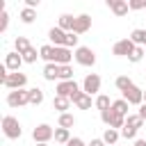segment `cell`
<instances>
[{
  "label": "cell",
  "instance_id": "obj_5",
  "mask_svg": "<svg viewBox=\"0 0 146 146\" xmlns=\"http://www.w3.org/2000/svg\"><path fill=\"white\" fill-rule=\"evenodd\" d=\"M100 119H103V123H105L107 128H114V130L125 125V116H119L112 107H110V110H105V112H100Z\"/></svg>",
  "mask_w": 146,
  "mask_h": 146
},
{
  "label": "cell",
  "instance_id": "obj_7",
  "mask_svg": "<svg viewBox=\"0 0 146 146\" xmlns=\"http://www.w3.org/2000/svg\"><path fill=\"white\" fill-rule=\"evenodd\" d=\"M25 82H27V75L25 73H21V71H16V73H9L5 80H2V84L7 87V89H23L25 87Z\"/></svg>",
  "mask_w": 146,
  "mask_h": 146
},
{
  "label": "cell",
  "instance_id": "obj_9",
  "mask_svg": "<svg viewBox=\"0 0 146 146\" xmlns=\"http://www.w3.org/2000/svg\"><path fill=\"white\" fill-rule=\"evenodd\" d=\"M132 50H135V43L130 41V36H128V39L116 41V43H114V48H112V52H114L116 57H130V55H132Z\"/></svg>",
  "mask_w": 146,
  "mask_h": 146
},
{
  "label": "cell",
  "instance_id": "obj_28",
  "mask_svg": "<svg viewBox=\"0 0 146 146\" xmlns=\"http://www.w3.org/2000/svg\"><path fill=\"white\" fill-rule=\"evenodd\" d=\"M55 141H59V144H68V141H71L68 130H66V128H55Z\"/></svg>",
  "mask_w": 146,
  "mask_h": 146
},
{
  "label": "cell",
  "instance_id": "obj_1",
  "mask_svg": "<svg viewBox=\"0 0 146 146\" xmlns=\"http://www.w3.org/2000/svg\"><path fill=\"white\" fill-rule=\"evenodd\" d=\"M2 132H5V137H9V139H18V137L23 135V128H21V123H18L16 116H5V119H2Z\"/></svg>",
  "mask_w": 146,
  "mask_h": 146
},
{
  "label": "cell",
  "instance_id": "obj_16",
  "mask_svg": "<svg viewBox=\"0 0 146 146\" xmlns=\"http://www.w3.org/2000/svg\"><path fill=\"white\" fill-rule=\"evenodd\" d=\"M71 103H73L78 110H89V107H91V96H89V94H84V91H80Z\"/></svg>",
  "mask_w": 146,
  "mask_h": 146
},
{
  "label": "cell",
  "instance_id": "obj_42",
  "mask_svg": "<svg viewBox=\"0 0 146 146\" xmlns=\"http://www.w3.org/2000/svg\"><path fill=\"white\" fill-rule=\"evenodd\" d=\"M135 146H146V139H137V141H135Z\"/></svg>",
  "mask_w": 146,
  "mask_h": 146
},
{
  "label": "cell",
  "instance_id": "obj_32",
  "mask_svg": "<svg viewBox=\"0 0 146 146\" xmlns=\"http://www.w3.org/2000/svg\"><path fill=\"white\" fill-rule=\"evenodd\" d=\"M52 48H55V46H41V48H39V57L46 59L48 64H52Z\"/></svg>",
  "mask_w": 146,
  "mask_h": 146
},
{
  "label": "cell",
  "instance_id": "obj_10",
  "mask_svg": "<svg viewBox=\"0 0 146 146\" xmlns=\"http://www.w3.org/2000/svg\"><path fill=\"white\" fill-rule=\"evenodd\" d=\"M82 91H84V94H89V96L98 94V91H100V75L89 73V75L84 78V82H82Z\"/></svg>",
  "mask_w": 146,
  "mask_h": 146
},
{
  "label": "cell",
  "instance_id": "obj_25",
  "mask_svg": "<svg viewBox=\"0 0 146 146\" xmlns=\"http://www.w3.org/2000/svg\"><path fill=\"white\" fill-rule=\"evenodd\" d=\"M128 105H130V103H128L125 98H121V100H114V103H112V110H114L119 116H125V114H128Z\"/></svg>",
  "mask_w": 146,
  "mask_h": 146
},
{
  "label": "cell",
  "instance_id": "obj_31",
  "mask_svg": "<svg viewBox=\"0 0 146 146\" xmlns=\"http://www.w3.org/2000/svg\"><path fill=\"white\" fill-rule=\"evenodd\" d=\"M34 18H36V11H34V9L25 7V9L21 11V21H23V23H27V25H30V23H34Z\"/></svg>",
  "mask_w": 146,
  "mask_h": 146
},
{
  "label": "cell",
  "instance_id": "obj_34",
  "mask_svg": "<svg viewBox=\"0 0 146 146\" xmlns=\"http://www.w3.org/2000/svg\"><path fill=\"white\" fill-rule=\"evenodd\" d=\"M78 34L75 32H66V41H64V48H73V46H78Z\"/></svg>",
  "mask_w": 146,
  "mask_h": 146
},
{
  "label": "cell",
  "instance_id": "obj_24",
  "mask_svg": "<svg viewBox=\"0 0 146 146\" xmlns=\"http://www.w3.org/2000/svg\"><path fill=\"white\" fill-rule=\"evenodd\" d=\"M30 91V105H41L43 103V91L39 89V87H32V89H27Z\"/></svg>",
  "mask_w": 146,
  "mask_h": 146
},
{
  "label": "cell",
  "instance_id": "obj_36",
  "mask_svg": "<svg viewBox=\"0 0 146 146\" xmlns=\"http://www.w3.org/2000/svg\"><path fill=\"white\" fill-rule=\"evenodd\" d=\"M135 135H137L135 128H130V125H123V128H121V137H125V139H135Z\"/></svg>",
  "mask_w": 146,
  "mask_h": 146
},
{
  "label": "cell",
  "instance_id": "obj_2",
  "mask_svg": "<svg viewBox=\"0 0 146 146\" xmlns=\"http://www.w3.org/2000/svg\"><path fill=\"white\" fill-rule=\"evenodd\" d=\"M7 105L9 107H21V105H30V91L27 89H14L7 96Z\"/></svg>",
  "mask_w": 146,
  "mask_h": 146
},
{
  "label": "cell",
  "instance_id": "obj_41",
  "mask_svg": "<svg viewBox=\"0 0 146 146\" xmlns=\"http://www.w3.org/2000/svg\"><path fill=\"white\" fill-rule=\"evenodd\" d=\"M89 146H105V141H103V139H91Z\"/></svg>",
  "mask_w": 146,
  "mask_h": 146
},
{
  "label": "cell",
  "instance_id": "obj_29",
  "mask_svg": "<svg viewBox=\"0 0 146 146\" xmlns=\"http://www.w3.org/2000/svg\"><path fill=\"white\" fill-rule=\"evenodd\" d=\"M96 107H98L100 112H105V110H110V107H112V100H110V96H105V94H100V96L96 98Z\"/></svg>",
  "mask_w": 146,
  "mask_h": 146
},
{
  "label": "cell",
  "instance_id": "obj_14",
  "mask_svg": "<svg viewBox=\"0 0 146 146\" xmlns=\"http://www.w3.org/2000/svg\"><path fill=\"white\" fill-rule=\"evenodd\" d=\"M107 7H110L116 16H125L128 9H130V5H128L125 0H107Z\"/></svg>",
  "mask_w": 146,
  "mask_h": 146
},
{
  "label": "cell",
  "instance_id": "obj_27",
  "mask_svg": "<svg viewBox=\"0 0 146 146\" xmlns=\"http://www.w3.org/2000/svg\"><path fill=\"white\" fill-rule=\"evenodd\" d=\"M73 125H75V116H73V114H68V112H66V114H59V128H66V130H68V128H73Z\"/></svg>",
  "mask_w": 146,
  "mask_h": 146
},
{
  "label": "cell",
  "instance_id": "obj_6",
  "mask_svg": "<svg viewBox=\"0 0 146 146\" xmlns=\"http://www.w3.org/2000/svg\"><path fill=\"white\" fill-rule=\"evenodd\" d=\"M32 137H34L36 144H48V141L55 137V130H52L48 123H41V125H36V128L32 130Z\"/></svg>",
  "mask_w": 146,
  "mask_h": 146
},
{
  "label": "cell",
  "instance_id": "obj_17",
  "mask_svg": "<svg viewBox=\"0 0 146 146\" xmlns=\"http://www.w3.org/2000/svg\"><path fill=\"white\" fill-rule=\"evenodd\" d=\"M73 25H75V18H73L71 14H62V16H59L57 27H62L64 32H73Z\"/></svg>",
  "mask_w": 146,
  "mask_h": 146
},
{
  "label": "cell",
  "instance_id": "obj_11",
  "mask_svg": "<svg viewBox=\"0 0 146 146\" xmlns=\"http://www.w3.org/2000/svg\"><path fill=\"white\" fill-rule=\"evenodd\" d=\"M123 98H125L130 105H144V91H141L137 84H132L128 91H123Z\"/></svg>",
  "mask_w": 146,
  "mask_h": 146
},
{
  "label": "cell",
  "instance_id": "obj_26",
  "mask_svg": "<svg viewBox=\"0 0 146 146\" xmlns=\"http://www.w3.org/2000/svg\"><path fill=\"white\" fill-rule=\"evenodd\" d=\"M57 80H59V82L73 80V68H71V66H59V71H57Z\"/></svg>",
  "mask_w": 146,
  "mask_h": 146
},
{
  "label": "cell",
  "instance_id": "obj_8",
  "mask_svg": "<svg viewBox=\"0 0 146 146\" xmlns=\"http://www.w3.org/2000/svg\"><path fill=\"white\" fill-rule=\"evenodd\" d=\"M80 94V87H78V82L75 80H66V82H59L57 84V96H64V98H75Z\"/></svg>",
  "mask_w": 146,
  "mask_h": 146
},
{
  "label": "cell",
  "instance_id": "obj_3",
  "mask_svg": "<svg viewBox=\"0 0 146 146\" xmlns=\"http://www.w3.org/2000/svg\"><path fill=\"white\" fill-rule=\"evenodd\" d=\"M73 57H75V52H71V48H64V46L52 48V64H57V66H68V62Z\"/></svg>",
  "mask_w": 146,
  "mask_h": 146
},
{
  "label": "cell",
  "instance_id": "obj_18",
  "mask_svg": "<svg viewBox=\"0 0 146 146\" xmlns=\"http://www.w3.org/2000/svg\"><path fill=\"white\" fill-rule=\"evenodd\" d=\"M68 105H71V98H64V96H55L52 98V107L59 110V114H66Z\"/></svg>",
  "mask_w": 146,
  "mask_h": 146
},
{
  "label": "cell",
  "instance_id": "obj_12",
  "mask_svg": "<svg viewBox=\"0 0 146 146\" xmlns=\"http://www.w3.org/2000/svg\"><path fill=\"white\" fill-rule=\"evenodd\" d=\"M89 27H91V16H89V14L75 16V25H73V32H75V34H84Z\"/></svg>",
  "mask_w": 146,
  "mask_h": 146
},
{
  "label": "cell",
  "instance_id": "obj_33",
  "mask_svg": "<svg viewBox=\"0 0 146 146\" xmlns=\"http://www.w3.org/2000/svg\"><path fill=\"white\" fill-rule=\"evenodd\" d=\"M144 57H146V50H144V48H141V46H135V50H132V55H130V57H128V59H130V62H135V64H137V62H141V59H144Z\"/></svg>",
  "mask_w": 146,
  "mask_h": 146
},
{
  "label": "cell",
  "instance_id": "obj_40",
  "mask_svg": "<svg viewBox=\"0 0 146 146\" xmlns=\"http://www.w3.org/2000/svg\"><path fill=\"white\" fill-rule=\"evenodd\" d=\"M137 114H139V116L146 121V103H144V105H139V112H137Z\"/></svg>",
  "mask_w": 146,
  "mask_h": 146
},
{
  "label": "cell",
  "instance_id": "obj_37",
  "mask_svg": "<svg viewBox=\"0 0 146 146\" xmlns=\"http://www.w3.org/2000/svg\"><path fill=\"white\" fill-rule=\"evenodd\" d=\"M7 25H9V14L2 9V14H0V32H5V30H7Z\"/></svg>",
  "mask_w": 146,
  "mask_h": 146
},
{
  "label": "cell",
  "instance_id": "obj_15",
  "mask_svg": "<svg viewBox=\"0 0 146 146\" xmlns=\"http://www.w3.org/2000/svg\"><path fill=\"white\" fill-rule=\"evenodd\" d=\"M48 39L59 48V46H64V41H66V32H64L62 27H50V30H48Z\"/></svg>",
  "mask_w": 146,
  "mask_h": 146
},
{
  "label": "cell",
  "instance_id": "obj_23",
  "mask_svg": "<svg viewBox=\"0 0 146 146\" xmlns=\"http://www.w3.org/2000/svg\"><path fill=\"white\" fill-rule=\"evenodd\" d=\"M114 84H116V89H119V91H128V89H130L135 82H132L128 75H119V78L114 80Z\"/></svg>",
  "mask_w": 146,
  "mask_h": 146
},
{
  "label": "cell",
  "instance_id": "obj_35",
  "mask_svg": "<svg viewBox=\"0 0 146 146\" xmlns=\"http://www.w3.org/2000/svg\"><path fill=\"white\" fill-rule=\"evenodd\" d=\"M36 57H39V55H36V48H30L27 52H23V62H27V64H34Z\"/></svg>",
  "mask_w": 146,
  "mask_h": 146
},
{
  "label": "cell",
  "instance_id": "obj_20",
  "mask_svg": "<svg viewBox=\"0 0 146 146\" xmlns=\"http://www.w3.org/2000/svg\"><path fill=\"white\" fill-rule=\"evenodd\" d=\"M119 137H121V132L114 130V128H107V130L103 132V141H105V144H112V146L119 141Z\"/></svg>",
  "mask_w": 146,
  "mask_h": 146
},
{
  "label": "cell",
  "instance_id": "obj_13",
  "mask_svg": "<svg viewBox=\"0 0 146 146\" xmlns=\"http://www.w3.org/2000/svg\"><path fill=\"white\" fill-rule=\"evenodd\" d=\"M21 64H23V55H18L16 50H14V52H7V59H5V66H7L9 71H14V73H16V71L21 68Z\"/></svg>",
  "mask_w": 146,
  "mask_h": 146
},
{
  "label": "cell",
  "instance_id": "obj_22",
  "mask_svg": "<svg viewBox=\"0 0 146 146\" xmlns=\"http://www.w3.org/2000/svg\"><path fill=\"white\" fill-rule=\"evenodd\" d=\"M57 71H59L57 64H46V66H43V78H46L48 82H52V80H57Z\"/></svg>",
  "mask_w": 146,
  "mask_h": 146
},
{
  "label": "cell",
  "instance_id": "obj_38",
  "mask_svg": "<svg viewBox=\"0 0 146 146\" xmlns=\"http://www.w3.org/2000/svg\"><path fill=\"white\" fill-rule=\"evenodd\" d=\"M128 5H130V9H146V0H132Z\"/></svg>",
  "mask_w": 146,
  "mask_h": 146
},
{
  "label": "cell",
  "instance_id": "obj_4",
  "mask_svg": "<svg viewBox=\"0 0 146 146\" xmlns=\"http://www.w3.org/2000/svg\"><path fill=\"white\" fill-rule=\"evenodd\" d=\"M75 62L82 64V66H94L96 64V52L87 46H78L75 48Z\"/></svg>",
  "mask_w": 146,
  "mask_h": 146
},
{
  "label": "cell",
  "instance_id": "obj_19",
  "mask_svg": "<svg viewBox=\"0 0 146 146\" xmlns=\"http://www.w3.org/2000/svg\"><path fill=\"white\" fill-rule=\"evenodd\" d=\"M130 41L135 43V46H146V30H141V27H137V30H132V34H130Z\"/></svg>",
  "mask_w": 146,
  "mask_h": 146
},
{
  "label": "cell",
  "instance_id": "obj_44",
  "mask_svg": "<svg viewBox=\"0 0 146 146\" xmlns=\"http://www.w3.org/2000/svg\"><path fill=\"white\" fill-rule=\"evenodd\" d=\"M144 100H146V91H144Z\"/></svg>",
  "mask_w": 146,
  "mask_h": 146
},
{
  "label": "cell",
  "instance_id": "obj_21",
  "mask_svg": "<svg viewBox=\"0 0 146 146\" xmlns=\"http://www.w3.org/2000/svg\"><path fill=\"white\" fill-rule=\"evenodd\" d=\"M14 46H16V52H18V55H23V52H27V50L32 48V46H30V41H27V36H16Z\"/></svg>",
  "mask_w": 146,
  "mask_h": 146
},
{
  "label": "cell",
  "instance_id": "obj_30",
  "mask_svg": "<svg viewBox=\"0 0 146 146\" xmlns=\"http://www.w3.org/2000/svg\"><path fill=\"white\" fill-rule=\"evenodd\" d=\"M125 125H130V128H135V130H139V128L144 125V119H141L139 114H130V116L125 119Z\"/></svg>",
  "mask_w": 146,
  "mask_h": 146
},
{
  "label": "cell",
  "instance_id": "obj_43",
  "mask_svg": "<svg viewBox=\"0 0 146 146\" xmlns=\"http://www.w3.org/2000/svg\"><path fill=\"white\" fill-rule=\"evenodd\" d=\"M36 146H48V144H36Z\"/></svg>",
  "mask_w": 146,
  "mask_h": 146
},
{
  "label": "cell",
  "instance_id": "obj_39",
  "mask_svg": "<svg viewBox=\"0 0 146 146\" xmlns=\"http://www.w3.org/2000/svg\"><path fill=\"white\" fill-rule=\"evenodd\" d=\"M66 146H89V144H84L80 137H71V141H68Z\"/></svg>",
  "mask_w": 146,
  "mask_h": 146
}]
</instances>
